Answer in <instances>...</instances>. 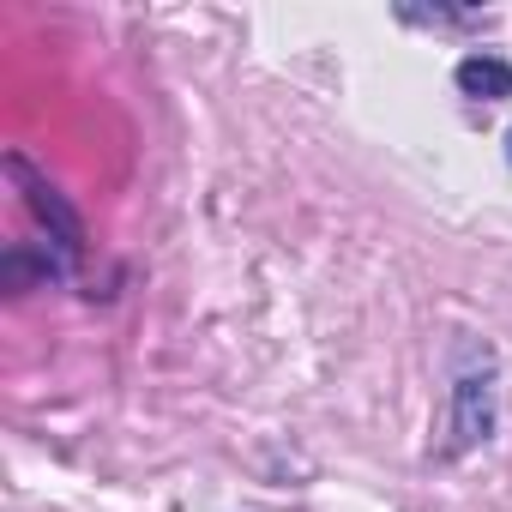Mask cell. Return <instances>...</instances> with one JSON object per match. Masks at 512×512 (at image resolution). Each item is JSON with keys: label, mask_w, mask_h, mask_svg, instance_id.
<instances>
[{"label": "cell", "mask_w": 512, "mask_h": 512, "mask_svg": "<svg viewBox=\"0 0 512 512\" xmlns=\"http://www.w3.org/2000/svg\"><path fill=\"white\" fill-rule=\"evenodd\" d=\"M488 422H494V392H488V380H458V446L488 440Z\"/></svg>", "instance_id": "cell-2"}, {"label": "cell", "mask_w": 512, "mask_h": 512, "mask_svg": "<svg viewBox=\"0 0 512 512\" xmlns=\"http://www.w3.org/2000/svg\"><path fill=\"white\" fill-rule=\"evenodd\" d=\"M458 91L464 97H482V103L512 97V67L494 61V55H470V61H458Z\"/></svg>", "instance_id": "cell-3"}, {"label": "cell", "mask_w": 512, "mask_h": 512, "mask_svg": "<svg viewBox=\"0 0 512 512\" xmlns=\"http://www.w3.org/2000/svg\"><path fill=\"white\" fill-rule=\"evenodd\" d=\"M506 151H512V133H506Z\"/></svg>", "instance_id": "cell-4"}, {"label": "cell", "mask_w": 512, "mask_h": 512, "mask_svg": "<svg viewBox=\"0 0 512 512\" xmlns=\"http://www.w3.org/2000/svg\"><path fill=\"white\" fill-rule=\"evenodd\" d=\"M7 175H13V181L25 187L31 211H37V217L49 223V235H55L61 247H79V241H85V223L73 217V205H67V199H61V193H55V187H49V181H43V175H37L31 163H25V157H7Z\"/></svg>", "instance_id": "cell-1"}]
</instances>
